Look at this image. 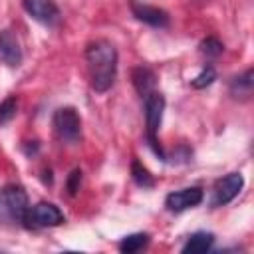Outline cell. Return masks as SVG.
<instances>
[{"label": "cell", "mask_w": 254, "mask_h": 254, "mask_svg": "<svg viewBox=\"0 0 254 254\" xmlns=\"http://www.w3.org/2000/svg\"><path fill=\"white\" fill-rule=\"evenodd\" d=\"M131 12L139 22H143L147 26H153V28H167L169 22H171L169 14L163 8L143 4V2H137V0L131 2Z\"/></svg>", "instance_id": "9"}, {"label": "cell", "mask_w": 254, "mask_h": 254, "mask_svg": "<svg viewBox=\"0 0 254 254\" xmlns=\"http://www.w3.org/2000/svg\"><path fill=\"white\" fill-rule=\"evenodd\" d=\"M145 101V127H147V141L153 153L165 161V151L159 145V127L163 121V111H165V97L159 91H151L149 95L143 97Z\"/></svg>", "instance_id": "3"}, {"label": "cell", "mask_w": 254, "mask_h": 254, "mask_svg": "<svg viewBox=\"0 0 254 254\" xmlns=\"http://www.w3.org/2000/svg\"><path fill=\"white\" fill-rule=\"evenodd\" d=\"M89 83L95 93L111 89L117 77V50L109 40H95L85 48Z\"/></svg>", "instance_id": "1"}, {"label": "cell", "mask_w": 254, "mask_h": 254, "mask_svg": "<svg viewBox=\"0 0 254 254\" xmlns=\"http://www.w3.org/2000/svg\"><path fill=\"white\" fill-rule=\"evenodd\" d=\"M54 131L56 135L64 141V143H77L79 137H81V119H79V113L73 109V107H60L56 113H54Z\"/></svg>", "instance_id": "5"}, {"label": "cell", "mask_w": 254, "mask_h": 254, "mask_svg": "<svg viewBox=\"0 0 254 254\" xmlns=\"http://www.w3.org/2000/svg\"><path fill=\"white\" fill-rule=\"evenodd\" d=\"M254 71H252V67H248L244 73H240V75H234L232 79H230V85H228V91H230V95L232 97H236V99H248L250 95H252V85H254Z\"/></svg>", "instance_id": "11"}, {"label": "cell", "mask_w": 254, "mask_h": 254, "mask_svg": "<svg viewBox=\"0 0 254 254\" xmlns=\"http://www.w3.org/2000/svg\"><path fill=\"white\" fill-rule=\"evenodd\" d=\"M65 222L64 212L60 210V206H56L54 202H36L34 206H28L24 224L28 228H54Z\"/></svg>", "instance_id": "4"}, {"label": "cell", "mask_w": 254, "mask_h": 254, "mask_svg": "<svg viewBox=\"0 0 254 254\" xmlns=\"http://www.w3.org/2000/svg\"><path fill=\"white\" fill-rule=\"evenodd\" d=\"M200 52L206 56V58H216V56H220L222 52H224V44L218 40V38H206V40H202L200 42Z\"/></svg>", "instance_id": "18"}, {"label": "cell", "mask_w": 254, "mask_h": 254, "mask_svg": "<svg viewBox=\"0 0 254 254\" xmlns=\"http://www.w3.org/2000/svg\"><path fill=\"white\" fill-rule=\"evenodd\" d=\"M147 244H149V234L147 232H135V234L125 236L119 242V250L123 254H133V252H139L141 248H145Z\"/></svg>", "instance_id": "14"}, {"label": "cell", "mask_w": 254, "mask_h": 254, "mask_svg": "<svg viewBox=\"0 0 254 254\" xmlns=\"http://www.w3.org/2000/svg\"><path fill=\"white\" fill-rule=\"evenodd\" d=\"M131 79H133V85H135V89H137V93L141 97H145L151 91H155V73L147 65L135 67L133 73H131Z\"/></svg>", "instance_id": "12"}, {"label": "cell", "mask_w": 254, "mask_h": 254, "mask_svg": "<svg viewBox=\"0 0 254 254\" xmlns=\"http://www.w3.org/2000/svg\"><path fill=\"white\" fill-rule=\"evenodd\" d=\"M16 111H18V99L14 95L0 101V125H6L8 121H12Z\"/></svg>", "instance_id": "17"}, {"label": "cell", "mask_w": 254, "mask_h": 254, "mask_svg": "<svg viewBox=\"0 0 254 254\" xmlns=\"http://www.w3.org/2000/svg\"><path fill=\"white\" fill-rule=\"evenodd\" d=\"M244 187V177L240 173H228L214 183L212 189V206H224L238 196Z\"/></svg>", "instance_id": "6"}, {"label": "cell", "mask_w": 254, "mask_h": 254, "mask_svg": "<svg viewBox=\"0 0 254 254\" xmlns=\"http://www.w3.org/2000/svg\"><path fill=\"white\" fill-rule=\"evenodd\" d=\"M212 244H214V234L200 230V232H194L192 236H189V240H187L185 246H183V252H185V254H189V252H190V254L206 252V250L212 248Z\"/></svg>", "instance_id": "13"}, {"label": "cell", "mask_w": 254, "mask_h": 254, "mask_svg": "<svg viewBox=\"0 0 254 254\" xmlns=\"http://www.w3.org/2000/svg\"><path fill=\"white\" fill-rule=\"evenodd\" d=\"M131 177H133V181H135V185H139V187H143V189H151V187H155V179H153V175L147 171V167H143L137 159L131 163Z\"/></svg>", "instance_id": "15"}, {"label": "cell", "mask_w": 254, "mask_h": 254, "mask_svg": "<svg viewBox=\"0 0 254 254\" xmlns=\"http://www.w3.org/2000/svg\"><path fill=\"white\" fill-rule=\"evenodd\" d=\"M202 198H204V192L200 187H187V189H179V190L169 192L165 198V206L169 212H183L187 208L200 204Z\"/></svg>", "instance_id": "8"}, {"label": "cell", "mask_w": 254, "mask_h": 254, "mask_svg": "<svg viewBox=\"0 0 254 254\" xmlns=\"http://www.w3.org/2000/svg\"><path fill=\"white\" fill-rule=\"evenodd\" d=\"M0 60L8 67H18L22 64V48L12 30L0 32Z\"/></svg>", "instance_id": "10"}, {"label": "cell", "mask_w": 254, "mask_h": 254, "mask_svg": "<svg viewBox=\"0 0 254 254\" xmlns=\"http://www.w3.org/2000/svg\"><path fill=\"white\" fill-rule=\"evenodd\" d=\"M28 194L18 185H6L0 189V222L24 224L28 212Z\"/></svg>", "instance_id": "2"}, {"label": "cell", "mask_w": 254, "mask_h": 254, "mask_svg": "<svg viewBox=\"0 0 254 254\" xmlns=\"http://www.w3.org/2000/svg\"><path fill=\"white\" fill-rule=\"evenodd\" d=\"M22 8L26 10V14L30 18H34L36 22H40L42 26H56L62 18L60 8L54 0H22Z\"/></svg>", "instance_id": "7"}, {"label": "cell", "mask_w": 254, "mask_h": 254, "mask_svg": "<svg viewBox=\"0 0 254 254\" xmlns=\"http://www.w3.org/2000/svg\"><path fill=\"white\" fill-rule=\"evenodd\" d=\"M79 183H81V171L79 169H73L67 177V190L69 194H75L79 190Z\"/></svg>", "instance_id": "19"}, {"label": "cell", "mask_w": 254, "mask_h": 254, "mask_svg": "<svg viewBox=\"0 0 254 254\" xmlns=\"http://www.w3.org/2000/svg\"><path fill=\"white\" fill-rule=\"evenodd\" d=\"M214 79H216V69H214L212 65H204V67L192 77L190 85H192L194 89H202V87H208Z\"/></svg>", "instance_id": "16"}]
</instances>
